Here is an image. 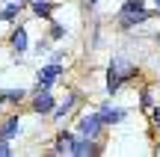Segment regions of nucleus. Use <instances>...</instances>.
<instances>
[{"instance_id":"nucleus-5","label":"nucleus","mask_w":160,"mask_h":157,"mask_svg":"<svg viewBox=\"0 0 160 157\" xmlns=\"http://www.w3.org/2000/svg\"><path fill=\"white\" fill-rule=\"evenodd\" d=\"M53 107H57V101H53V95L48 92V89H42V92L36 95V101H33V110L36 113H45V116L53 113Z\"/></svg>"},{"instance_id":"nucleus-20","label":"nucleus","mask_w":160,"mask_h":157,"mask_svg":"<svg viewBox=\"0 0 160 157\" xmlns=\"http://www.w3.org/2000/svg\"><path fill=\"white\" fill-rule=\"evenodd\" d=\"M24 3H30V0H24Z\"/></svg>"},{"instance_id":"nucleus-4","label":"nucleus","mask_w":160,"mask_h":157,"mask_svg":"<svg viewBox=\"0 0 160 157\" xmlns=\"http://www.w3.org/2000/svg\"><path fill=\"white\" fill-rule=\"evenodd\" d=\"M77 128H80V136H89V140H92V136H98V134H101L104 122H101V116H98V113H89V116H83V119H80V125H77Z\"/></svg>"},{"instance_id":"nucleus-8","label":"nucleus","mask_w":160,"mask_h":157,"mask_svg":"<svg viewBox=\"0 0 160 157\" xmlns=\"http://www.w3.org/2000/svg\"><path fill=\"white\" fill-rule=\"evenodd\" d=\"M9 45L15 47L18 53H24V51H27V45H30V42H27V30H24V27H15V30H12V36H9Z\"/></svg>"},{"instance_id":"nucleus-18","label":"nucleus","mask_w":160,"mask_h":157,"mask_svg":"<svg viewBox=\"0 0 160 157\" xmlns=\"http://www.w3.org/2000/svg\"><path fill=\"white\" fill-rule=\"evenodd\" d=\"M92 3H98V0H89V6H92Z\"/></svg>"},{"instance_id":"nucleus-13","label":"nucleus","mask_w":160,"mask_h":157,"mask_svg":"<svg viewBox=\"0 0 160 157\" xmlns=\"http://www.w3.org/2000/svg\"><path fill=\"white\" fill-rule=\"evenodd\" d=\"M71 107H74V92H68V95H65V101H62V104H59V107H53V116H57V119H62L65 113L71 110Z\"/></svg>"},{"instance_id":"nucleus-1","label":"nucleus","mask_w":160,"mask_h":157,"mask_svg":"<svg viewBox=\"0 0 160 157\" xmlns=\"http://www.w3.org/2000/svg\"><path fill=\"white\" fill-rule=\"evenodd\" d=\"M133 74H137V68H133V65L128 62L125 56H113L110 71H107V92L116 95V92H119V86H122L125 80H131Z\"/></svg>"},{"instance_id":"nucleus-12","label":"nucleus","mask_w":160,"mask_h":157,"mask_svg":"<svg viewBox=\"0 0 160 157\" xmlns=\"http://www.w3.org/2000/svg\"><path fill=\"white\" fill-rule=\"evenodd\" d=\"M21 98H24V89H6V92H0V104H18Z\"/></svg>"},{"instance_id":"nucleus-11","label":"nucleus","mask_w":160,"mask_h":157,"mask_svg":"<svg viewBox=\"0 0 160 157\" xmlns=\"http://www.w3.org/2000/svg\"><path fill=\"white\" fill-rule=\"evenodd\" d=\"M98 116H101L104 125H113V122H122L125 119V110H113V107H101L98 110Z\"/></svg>"},{"instance_id":"nucleus-15","label":"nucleus","mask_w":160,"mask_h":157,"mask_svg":"<svg viewBox=\"0 0 160 157\" xmlns=\"http://www.w3.org/2000/svg\"><path fill=\"white\" fill-rule=\"evenodd\" d=\"M139 101H142V110H151V107H154V98H151V89H142V95H139Z\"/></svg>"},{"instance_id":"nucleus-16","label":"nucleus","mask_w":160,"mask_h":157,"mask_svg":"<svg viewBox=\"0 0 160 157\" xmlns=\"http://www.w3.org/2000/svg\"><path fill=\"white\" fill-rule=\"evenodd\" d=\"M62 36H65V27L62 24H53L51 27V39H62Z\"/></svg>"},{"instance_id":"nucleus-10","label":"nucleus","mask_w":160,"mask_h":157,"mask_svg":"<svg viewBox=\"0 0 160 157\" xmlns=\"http://www.w3.org/2000/svg\"><path fill=\"white\" fill-rule=\"evenodd\" d=\"M30 9H33L36 18H51L53 3H51V0H30Z\"/></svg>"},{"instance_id":"nucleus-14","label":"nucleus","mask_w":160,"mask_h":157,"mask_svg":"<svg viewBox=\"0 0 160 157\" xmlns=\"http://www.w3.org/2000/svg\"><path fill=\"white\" fill-rule=\"evenodd\" d=\"M18 12H21V3H6L0 9V21H12V18H18Z\"/></svg>"},{"instance_id":"nucleus-19","label":"nucleus","mask_w":160,"mask_h":157,"mask_svg":"<svg viewBox=\"0 0 160 157\" xmlns=\"http://www.w3.org/2000/svg\"><path fill=\"white\" fill-rule=\"evenodd\" d=\"M154 3H157V9H160V0H154Z\"/></svg>"},{"instance_id":"nucleus-2","label":"nucleus","mask_w":160,"mask_h":157,"mask_svg":"<svg viewBox=\"0 0 160 157\" xmlns=\"http://www.w3.org/2000/svg\"><path fill=\"white\" fill-rule=\"evenodd\" d=\"M145 18H148V12L142 9V3L139 0H128L125 6H122V12H119V24L125 30H131V27H137V24H142Z\"/></svg>"},{"instance_id":"nucleus-6","label":"nucleus","mask_w":160,"mask_h":157,"mask_svg":"<svg viewBox=\"0 0 160 157\" xmlns=\"http://www.w3.org/2000/svg\"><path fill=\"white\" fill-rule=\"evenodd\" d=\"M71 154L74 157H89V154H98V148H95V142L89 140V136H74V148H71Z\"/></svg>"},{"instance_id":"nucleus-3","label":"nucleus","mask_w":160,"mask_h":157,"mask_svg":"<svg viewBox=\"0 0 160 157\" xmlns=\"http://www.w3.org/2000/svg\"><path fill=\"white\" fill-rule=\"evenodd\" d=\"M59 74H62V62H51V65H45V68L36 74V92H42V89H51L53 83H57Z\"/></svg>"},{"instance_id":"nucleus-9","label":"nucleus","mask_w":160,"mask_h":157,"mask_svg":"<svg viewBox=\"0 0 160 157\" xmlns=\"http://www.w3.org/2000/svg\"><path fill=\"white\" fill-rule=\"evenodd\" d=\"M71 148H74V134L62 130V134L57 136V145H53V151H57V154H71Z\"/></svg>"},{"instance_id":"nucleus-7","label":"nucleus","mask_w":160,"mask_h":157,"mask_svg":"<svg viewBox=\"0 0 160 157\" xmlns=\"http://www.w3.org/2000/svg\"><path fill=\"white\" fill-rule=\"evenodd\" d=\"M18 134H21V122H18V119H6L3 128H0V140H3V142H12Z\"/></svg>"},{"instance_id":"nucleus-17","label":"nucleus","mask_w":160,"mask_h":157,"mask_svg":"<svg viewBox=\"0 0 160 157\" xmlns=\"http://www.w3.org/2000/svg\"><path fill=\"white\" fill-rule=\"evenodd\" d=\"M154 122L160 125V107H154Z\"/></svg>"}]
</instances>
